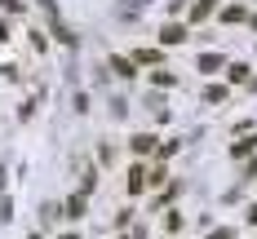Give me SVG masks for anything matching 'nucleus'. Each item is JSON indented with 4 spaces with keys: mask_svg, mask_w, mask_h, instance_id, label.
<instances>
[{
    "mask_svg": "<svg viewBox=\"0 0 257 239\" xmlns=\"http://www.w3.org/2000/svg\"><path fill=\"white\" fill-rule=\"evenodd\" d=\"M248 151H253V137H244V142H235V146H231V155H248Z\"/></svg>",
    "mask_w": 257,
    "mask_h": 239,
    "instance_id": "9",
    "label": "nucleus"
},
{
    "mask_svg": "<svg viewBox=\"0 0 257 239\" xmlns=\"http://www.w3.org/2000/svg\"><path fill=\"white\" fill-rule=\"evenodd\" d=\"M142 186H147V173H142V168H128V190H133V195H138V190H142Z\"/></svg>",
    "mask_w": 257,
    "mask_h": 239,
    "instance_id": "2",
    "label": "nucleus"
},
{
    "mask_svg": "<svg viewBox=\"0 0 257 239\" xmlns=\"http://www.w3.org/2000/svg\"><path fill=\"white\" fill-rule=\"evenodd\" d=\"M5 177H9V173H5V168H0V190H5Z\"/></svg>",
    "mask_w": 257,
    "mask_h": 239,
    "instance_id": "11",
    "label": "nucleus"
},
{
    "mask_svg": "<svg viewBox=\"0 0 257 239\" xmlns=\"http://www.w3.org/2000/svg\"><path fill=\"white\" fill-rule=\"evenodd\" d=\"M0 5H5L9 14H18V9H23V0H0Z\"/></svg>",
    "mask_w": 257,
    "mask_h": 239,
    "instance_id": "10",
    "label": "nucleus"
},
{
    "mask_svg": "<svg viewBox=\"0 0 257 239\" xmlns=\"http://www.w3.org/2000/svg\"><path fill=\"white\" fill-rule=\"evenodd\" d=\"M160 40H164V45H178V40H186V36H182V27H164V31H160Z\"/></svg>",
    "mask_w": 257,
    "mask_h": 239,
    "instance_id": "1",
    "label": "nucleus"
},
{
    "mask_svg": "<svg viewBox=\"0 0 257 239\" xmlns=\"http://www.w3.org/2000/svg\"><path fill=\"white\" fill-rule=\"evenodd\" d=\"M67 217H84V195H71V199H67Z\"/></svg>",
    "mask_w": 257,
    "mask_h": 239,
    "instance_id": "5",
    "label": "nucleus"
},
{
    "mask_svg": "<svg viewBox=\"0 0 257 239\" xmlns=\"http://www.w3.org/2000/svg\"><path fill=\"white\" fill-rule=\"evenodd\" d=\"M208 14H213V0H195V5H191V18H195V23L208 18Z\"/></svg>",
    "mask_w": 257,
    "mask_h": 239,
    "instance_id": "3",
    "label": "nucleus"
},
{
    "mask_svg": "<svg viewBox=\"0 0 257 239\" xmlns=\"http://www.w3.org/2000/svg\"><path fill=\"white\" fill-rule=\"evenodd\" d=\"M226 76H231L235 84H239V80H248V67H244V62H235V67H231V71H226Z\"/></svg>",
    "mask_w": 257,
    "mask_h": 239,
    "instance_id": "8",
    "label": "nucleus"
},
{
    "mask_svg": "<svg viewBox=\"0 0 257 239\" xmlns=\"http://www.w3.org/2000/svg\"><path fill=\"white\" fill-rule=\"evenodd\" d=\"M217 67H222V58H217V53H204V58H200V71H217Z\"/></svg>",
    "mask_w": 257,
    "mask_h": 239,
    "instance_id": "6",
    "label": "nucleus"
},
{
    "mask_svg": "<svg viewBox=\"0 0 257 239\" xmlns=\"http://www.w3.org/2000/svg\"><path fill=\"white\" fill-rule=\"evenodd\" d=\"M151 146H155V137H151V133H142V137H133V151H138V155H147Z\"/></svg>",
    "mask_w": 257,
    "mask_h": 239,
    "instance_id": "4",
    "label": "nucleus"
},
{
    "mask_svg": "<svg viewBox=\"0 0 257 239\" xmlns=\"http://www.w3.org/2000/svg\"><path fill=\"white\" fill-rule=\"evenodd\" d=\"M111 67H115L120 76H133V58H111Z\"/></svg>",
    "mask_w": 257,
    "mask_h": 239,
    "instance_id": "7",
    "label": "nucleus"
}]
</instances>
